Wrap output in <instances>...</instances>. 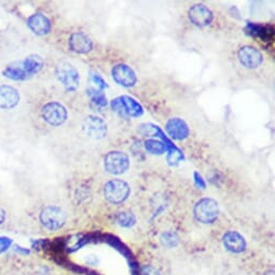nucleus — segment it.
Segmentation results:
<instances>
[{
    "instance_id": "nucleus-1",
    "label": "nucleus",
    "mask_w": 275,
    "mask_h": 275,
    "mask_svg": "<svg viewBox=\"0 0 275 275\" xmlns=\"http://www.w3.org/2000/svg\"><path fill=\"white\" fill-rule=\"evenodd\" d=\"M193 214L195 219L201 223H214L219 216V204L212 198H203L195 203Z\"/></svg>"
},
{
    "instance_id": "nucleus-2",
    "label": "nucleus",
    "mask_w": 275,
    "mask_h": 275,
    "mask_svg": "<svg viewBox=\"0 0 275 275\" xmlns=\"http://www.w3.org/2000/svg\"><path fill=\"white\" fill-rule=\"evenodd\" d=\"M110 106L111 109L122 118H140L144 113L143 106L133 97L127 95L114 98Z\"/></svg>"
},
{
    "instance_id": "nucleus-3",
    "label": "nucleus",
    "mask_w": 275,
    "mask_h": 275,
    "mask_svg": "<svg viewBox=\"0 0 275 275\" xmlns=\"http://www.w3.org/2000/svg\"><path fill=\"white\" fill-rule=\"evenodd\" d=\"M39 220L42 227L49 231H57L62 229L67 220L66 213L58 206H47L39 214Z\"/></svg>"
},
{
    "instance_id": "nucleus-4",
    "label": "nucleus",
    "mask_w": 275,
    "mask_h": 275,
    "mask_svg": "<svg viewBox=\"0 0 275 275\" xmlns=\"http://www.w3.org/2000/svg\"><path fill=\"white\" fill-rule=\"evenodd\" d=\"M129 184L122 179H111L104 186L105 199L111 204H122L130 196Z\"/></svg>"
},
{
    "instance_id": "nucleus-5",
    "label": "nucleus",
    "mask_w": 275,
    "mask_h": 275,
    "mask_svg": "<svg viewBox=\"0 0 275 275\" xmlns=\"http://www.w3.org/2000/svg\"><path fill=\"white\" fill-rule=\"evenodd\" d=\"M56 78L66 92H74L80 84V75L76 68L68 62H62L57 65L55 71Z\"/></svg>"
},
{
    "instance_id": "nucleus-6",
    "label": "nucleus",
    "mask_w": 275,
    "mask_h": 275,
    "mask_svg": "<svg viewBox=\"0 0 275 275\" xmlns=\"http://www.w3.org/2000/svg\"><path fill=\"white\" fill-rule=\"evenodd\" d=\"M105 170L112 175L124 174L130 168L129 155L122 151H110L104 158Z\"/></svg>"
},
{
    "instance_id": "nucleus-7",
    "label": "nucleus",
    "mask_w": 275,
    "mask_h": 275,
    "mask_svg": "<svg viewBox=\"0 0 275 275\" xmlns=\"http://www.w3.org/2000/svg\"><path fill=\"white\" fill-rule=\"evenodd\" d=\"M43 120L52 126H60L67 120V109L64 105L58 102H49L41 109Z\"/></svg>"
},
{
    "instance_id": "nucleus-8",
    "label": "nucleus",
    "mask_w": 275,
    "mask_h": 275,
    "mask_svg": "<svg viewBox=\"0 0 275 275\" xmlns=\"http://www.w3.org/2000/svg\"><path fill=\"white\" fill-rule=\"evenodd\" d=\"M82 130L87 136L94 140H103L108 132L106 122L102 118L96 116L85 118L82 123Z\"/></svg>"
},
{
    "instance_id": "nucleus-9",
    "label": "nucleus",
    "mask_w": 275,
    "mask_h": 275,
    "mask_svg": "<svg viewBox=\"0 0 275 275\" xmlns=\"http://www.w3.org/2000/svg\"><path fill=\"white\" fill-rule=\"evenodd\" d=\"M238 57L240 63L244 67L248 68V70H256L262 64L263 61L262 53L257 48L251 45L242 47L238 52Z\"/></svg>"
},
{
    "instance_id": "nucleus-10",
    "label": "nucleus",
    "mask_w": 275,
    "mask_h": 275,
    "mask_svg": "<svg viewBox=\"0 0 275 275\" xmlns=\"http://www.w3.org/2000/svg\"><path fill=\"white\" fill-rule=\"evenodd\" d=\"M111 76L113 80L123 87H132L137 82V77L133 68L126 64H118L112 71Z\"/></svg>"
},
{
    "instance_id": "nucleus-11",
    "label": "nucleus",
    "mask_w": 275,
    "mask_h": 275,
    "mask_svg": "<svg viewBox=\"0 0 275 275\" xmlns=\"http://www.w3.org/2000/svg\"><path fill=\"white\" fill-rule=\"evenodd\" d=\"M188 16L191 23L198 27L209 26L213 22L214 18L212 10L203 4L192 6L189 9Z\"/></svg>"
},
{
    "instance_id": "nucleus-12",
    "label": "nucleus",
    "mask_w": 275,
    "mask_h": 275,
    "mask_svg": "<svg viewBox=\"0 0 275 275\" xmlns=\"http://www.w3.org/2000/svg\"><path fill=\"white\" fill-rule=\"evenodd\" d=\"M222 244L224 248L232 254H242L247 247L246 240L237 231L225 232L222 237Z\"/></svg>"
},
{
    "instance_id": "nucleus-13",
    "label": "nucleus",
    "mask_w": 275,
    "mask_h": 275,
    "mask_svg": "<svg viewBox=\"0 0 275 275\" xmlns=\"http://www.w3.org/2000/svg\"><path fill=\"white\" fill-rule=\"evenodd\" d=\"M165 131L171 139L175 141H184L190 134L188 124L180 118H172L166 122Z\"/></svg>"
},
{
    "instance_id": "nucleus-14",
    "label": "nucleus",
    "mask_w": 275,
    "mask_h": 275,
    "mask_svg": "<svg viewBox=\"0 0 275 275\" xmlns=\"http://www.w3.org/2000/svg\"><path fill=\"white\" fill-rule=\"evenodd\" d=\"M27 26L37 36H44L51 32V21L43 13H35L27 19Z\"/></svg>"
},
{
    "instance_id": "nucleus-15",
    "label": "nucleus",
    "mask_w": 275,
    "mask_h": 275,
    "mask_svg": "<svg viewBox=\"0 0 275 275\" xmlns=\"http://www.w3.org/2000/svg\"><path fill=\"white\" fill-rule=\"evenodd\" d=\"M70 47L71 50L76 53L86 54L93 50V41L84 33L77 32L72 34L70 37Z\"/></svg>"
},
{
    "instance_id": "nucleus-16",
    "label": "nucleus",
    "mask_w": 275,
    "mask_h": 275,
    "mask_svg": "<svg viewBox=\"0 0 275 275\" xmlns=\"http://www.w3.org/2000/svg\"><path fill=\"white\" fill-rule=\"evenodd\" d=\"M19 102V94L11 85H0V108L2 109H12Z\"/></svg>"
},
{
    "instance_id": "nucleus-17",
    "label": "nucleus",
    "mask_w": 275,
    "mask_h": 275,
    "mask_svg": "<svg viewBox=\"0 0 275 275\" xmlns=\"http://www.w3.org/2000/svg\"><path fill=\"white\" fill-rule=\"evenodd\" d=\"M3 75L6 78H8V79H11L14 81H22L31 78L25 72L22 63H12L8 65L4 70Z\"/></svg>"
},
{
    "instance_id": "nucleus-18",
    "label": "nucleus",
    "mask_w": 275,
    "mask_h": 275,
    "mask_svg": "<svg viewBox=\"0 0 275 275\" xmlns=\"http://www.w3.org/2000/svg\"><path fill=\"white\" fill-rule=\"evenodd\" d=\"M22 65L24 67L25 72L27 73V75L29 77H32L38 74L39 72H41V70L44 66V62H43V58L40 55L32 54L25 58L24 62H22Z\"/></svg>"
},
{
    "instance_id": "nucleus-19",
    "label": "nucleus",
    "mask_w": 275,
    "mask_h": 275,
    "mask_svg": "<svg viewBox=\"0 0 275 275\" xmlns=\"http://www.w3.org/2000/svg\"><path fill=\"white\" fill-rule=\"evenodd\" d=\"M87 94H89L91 98V103L95 108H98V109H103V108L107 107V98L103 91L93 89V87H90L87 90Z\"/></svg>"
},
{
    "instance_id": "nucleus-20",
    "label": "nucleus",
    "mask_w": 275,
    "mask_h": 275,
    "mask_svg": "<svg viewBox=\"0 0 275 275\" xmlns=\"http://www.w3.org/2000/svg\"><path fill=\"white\" fill-rule=\"evenodd\" d=\"M245 32L247 33L249 36H255V37H259L261 39H266L269 37V27L267 26H262L259 24H255V23H248L245 27Z\"/></svg>"
},
{
    "instance_id": "nucleus-21",
    "label": "nucleus",
    "mask_w": 275,
    "mask_h": 275,
    "mask_svg": "<svg viewBox=\"0 0 275 275\" xmlns=\"http://www.w3.org/2000/svg\"><path fill=\"white\" fill-rule=\"evenodd\" d=\"M117 222L123 228H131L136 223V218L132 212L124 211L117 215Z\"/></svg>"
},
{
    "instance_id": "nucleus-22",
    "label": "nucleus",
    "mask_w": 275,
    "mask_h": 275,
    "mask_svg": "<svg viewBox=\"0 0 275 275\" xmlns=\"http://www.w3.org/2000/svg\"><path fill=\"white\" fill-rule=\"evenodd\" d=\"M145 148L146 150L152 153V154H163L168 148L163 142L156 141V140H148L145 142Z\"/></svg>"
},
{
    "instance_id": "nucleus-23",
    "label": "nucleus",
    "mask_w": 275,
    "mask_h": 275,
    "mask_svg": "<svg viewBox=\"0 0 275 275\" xmlns=\"http://www.w3.org/2000/svg\"><path fill=\"white\" fill-rule=\"evenodd\" d=\"M161 242L163 244V246L168 248H174L178 245L179 239L177 237V234L174 232H164L161 235Z\"/></svg>"
},
{
    "instance_id": "nucleus-24",
    "label": "nucleus",
    "mask_w": 275,
    "mask_h": 275,
    "mask_svg": "<svg viewBox=\"0 0 275 275\" xmlns=\"http://www.w3.org/2000/svg\"><path fill=\"white\" fill-rule=\"evenodd\" d=\"M181 160H184V154L179 149L174 148V149L169 150L168 161L171 165H176L177 163H179Z\"/></svg>"
},
{
    "instance_id": "nucleus-25",
    "label": "nucleus",
    "mask_w": 275,
    "mask_h": 275,
    "mask_svg": "<svg viewBox=\"0 0 275 275\" xmlns=\"http://www.w3.org/2000/svg\"><path fill=\"white\" fill-rule=\"evenodd\" d=\"M91 80L94 84H96L97 90L103 91L104 89H106V87H108L107 82L103 79V77L96 73H91Z\"/></svg>"
},
{
    "instance_id": "nucleus-26",
    "label": "nucleus",
    "mask_w": 275,
    "mask_h": 275,
    "mask_svg": "<svg viewBox=\"0 0 275 275\" xmlns=\"http://www.w3.org/2000/svg\"><path fill=\"white\" fill-rule=\"evenodd\" d=\"M141 273L142 275H161L160 271L154 268L151 264H145L141 268Z\"/></svg>"
},
{
    "instance_id": "nucleus-27",
    "label": "nucleus",
    "mask_w": 275,
    "mask_h": 275,
    "mask_svg": "<svg viewBox=\"0 0 275 275\" xmlns=\"http://www.w3.org/2000/svg\"><path fill=\"white\" fill-rule=\"evenodd\" d=\"M11 244H12L11 239L6 238V237L0 238V254L5 253L8 248H10V246H11Z\"/></svg>"
},
{
    "instance_id": "nucleus-28",
    "label": "nucleus",
    "mask_w": 275,
    "mask_h": 275,
    "mask_svg": "<svg viewBox=\"0 0 275 275\" xmlns=\"http://www.w3.org/2000/svg\"><path fill=\"white\" fill-rule=\"evenodd\" d=\"M193 178H194V184H195L196 187H199V188H201V189H205L206 185H205V181H204L202 175L200 173L194 172Z\"/></svg>"
},
{
    "instance_id": "nucleus-29",
    "label": "nucleus",
    "mask_w": 275,
    "mask_h": 275,
    "mask_svg": "<svg viewBox=\"0 0 275 275\" xmlns=\"http://www.w3.org/2000/svg\"><path fill=\"white\" fill-rule=\"evenodd\" d=\"M6 220V212L0 208V224H3Z\"/></svg>"
},
{
    "instance_id": "nucleus-30",
    "label": "nucleus",
    "mask_w": 275,
    "mask_h": 275,
    "mask_svg": "<svg viewBox=\"0 0 275 275\" xmlns=\"http://www.w3.org/2000/svg\"><path fill=\"white\" fill-rule=\"evenodd\" d=\"M264 275H274V271L273 270H271V271H268L266 274H264Z\"/></svg>"
}]
</instances>
